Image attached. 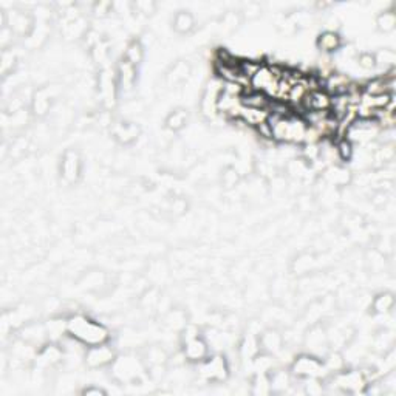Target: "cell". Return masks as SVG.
<instances>
[{"label": "cell", "instance_id": "cell-3", "mask_svg": "<svg viewBox=\"0 0 396 396\" xmlns=\"http://www.w3.org/2000/svg\"><path fill=\"white\" fill-rule=\"evenodd\" d=\"M112 353L109 348L105 347H99V348H93L88 354V362L92 365H102V364H107L112 359Z\"/></svg>", "mask_w": 396, "mask_h": 396}, {"label": "cell", "instance_id": "cell-2", "mask_svg": "<svg viewBox=\"0 0 396 396\" xmlns=\"http://www.w3.org/2000/svg\"><path fill=\"white\" fill-rule=\"evenodd\" d=\"M68 330L75 337L90 345L102 344L107 339V330L85 317H73L68 322Z\"/></svg>", "mask_w": 396, "mask_h": 396}, {"label": "cell", "instance_id": "cell-9", "mask_svg": "<svg viewBox=\"0 0 396 396\" xmlns=\"http://www.w3.org/2000/svg\"><path fill=\"white\" fill-rule=\"evenodd\" d=\"M359 65L364 68H371L374 65V58L371 55H362L361 59H359Z\"/></svg>", "mask_w": 396, "mask_h": 396}, {"label": "cell", "instance_id": "cell-8", "mask_svg": "<svg viewBox=\"0 0 396 396\" xmlns=\"http://www.w3.org/2000/svg\"><path fill=\"white\" fill-rule=\"evenodd\" d=\"M340 158H344V159H348L351 156V144L348 141H342L339 144V149H337Z\"/></svg>", "mask_w": 396, "mask_h": 396}, {"label": "cell", "instance_id": "cell-5", "mask_svg": "<svg viewBox=\"0 0 396 396\" xmlns=\"http://www.w3.org/2000/svg\"><path fill=\"white\" fill-rule=\"evenodd\" d=\"M319 47L322 50H325V51H333L339 47L340 41L337 38V34L334 33H325V34H322L320 36V39H319Z\"/></svg>", "mask_w": 396, "mask_h": 396}, {"label": "cell", "instance_id": "cell-7", "mask_svg": "<svg viewBox=\"0 0 396 396\" xmlns=\"http://www.w3.org/2000/svg\"><path fill=\"white\" fill-rule=\"evenodd\" d=\"M184 124V113L183 112H176L169 118V127L172 129H179Z\"/></svg>", "mask_w": 396, "mask_h": 396}, {"label": "cell", "instance_id": "cell-4", "mask_svg": "<svg viewBox=\"0 0 396 396\" xmlns=\"http://www.w3.org/2000/svg\"><path fill=\"white\" fill-rule=\"evenodd\" d=\"M319 364L316 361H313L311 357H302L299 362H296V373L299 374H313L314 371H317Z\"/></svg>", "mask_w": 396, "mask_h": 396}, {"label": "cell", "instance_id": "cell-1", "mask_svg": "<svg viewBox=\"0 0 396 396\" xmlns=\"http://www.w3.org/2000/svg\"><path fill=\"white\" fill-rule=\"evenodd\" d=\"M268 125L274 138L286 142H299L307 136V125H305V122L293 116L276 115L274 122Z\"/></svg>", "mask_w": 396, "mask_h": 396}, {"label": "cell", "instance_id": "cell-6", "mask_svg": "<svg viewBox=\"0 0 396 396\" xmlns=\"http://www.w3.org/2000/svg\"><path fill=\"white\" fill-rule=\"evenodd\" d=\"M175 25H176V30L178 31H187V30H190V27H192V17L189 16V14H179L178 17H176V22H175Z\"/></svg>", "mask_w": 396, "mask_h": 396}]
</instances>
